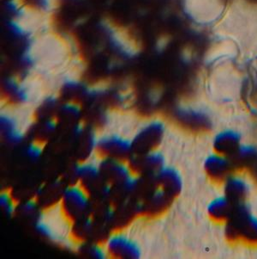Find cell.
<instances>
[{
	"mask_svg": "<svg viewBox=\"0 0 257 259\" xmlns=\"http://www.w3.org/2000/svg\"><path fill=\"white\" fill-rule=\"evenodd\" d=\"M216 38L232 40L243 55L257 54V2L231 0L226 12L214 26Z\"/></svg>",
	"mask_w": 257,
	"mask_h": 259,
	"instance_id": "1",
	"label": "cell"
},
{
	"mask_svg": "<svg viewBox=\"0 0 257 259\" xmlns=\"http://www.w3.org/2000/svg\"><path fill=\"white\" fill-rule=\"evenodd\" d=\"M228 0H184L188 17L202 26H213L222 18Z\"/></svg>",
	"mask_w": 257,
	"mask_h": 259,
	"instance_id": "2",
	"label": "cell"
},
{
	"mask_svg": "<svg viewBox=\"0 0 257 259\" xmlns=\"http://www.w3.org/2000/svg\"><path fill=\"white\" fill-rule=\"evenodd\" d=\"M226 233L231 241L257 245V219L252 217L243 206L234 207L229 217Z\"/></svg>",
	"mask_w": 257,
	"mask_h": 259,
	"instance_id": "3",
	"label": "cell"
},
{
	"mask_svg": "<svg viewBox=\"0 0 257 259\" xmlns=\"http://www.w3.org/2000/svg\"><path fill=\"white\" fill-rule=\"evenodd\" d=\"M62 203L66 215L79 220L89 208V196L81 185H72L63 191Z\"/></svg>",
	"mask_w": 257,
	"mask_h": 259,
	"instance_id": "4",
	"label": "cell"
},
{
	"mask_svg": "<svg viewBox=\"0 0 257 259\" xmlns=\"http://www.w3.org/2000/svg\"><path fill=\"white\" fill-rule=\"evenodd\" d=\"M96 147L105 157L120 160L122 158L131 155L134 150L133 141L118 135L103 136L98 140Z\"/></svg>",
	"mask_w": 257,
	"mask_h": 259,
	"instance_id": "5",
	"label": "cell"
},
{
	"mask_svg": "<svg viewBox=\"0 0 257 259\" xmlns=\"http://www.w3.org/2000/svg\"><path fill=\"white\" fill-rule=\"evenodd\" d=\"M163 135L164 125L160 121H152L137 133L133 140V148L144 153L153 151L162 140Z\"/></svg>",
	"mask_w": 257,
	"mask_h": 259,
	"instance_id": "6",
	"label": "cell"
},
{
	"mask_svg": "<svg viewBox=\"0 0 257 259\" xmlns=\"http://www.w3.org/2000/svg\"><path fill=\"white\" fill-rule=\"evenodd\" d=\"M107 250L111 256L121 258H139L142 252L137 242L122 233L114 234L107 241Z\"/></svg>",
	"mask_w": 257,
	"mask_h": 259,
	"instance_id": "7",
	"label": "cell"
},
{
	"mask_svg": "<svg viewBox=\"0 0 257 259\" xmlns=\"http://www.w3.org/2000/svg\"><path fill=\"white\" fill-rule=\"evenodd\" d=\"M156 179L160 187L171 196L177 195L182 189V179L179 173L171 167L163 166L156 173Z\"/></svg>",
	"mask_w": 257,
	"mask_h": 259,
	"instance_id": "8",
	"label": "cell"
},
{
	"mask_svg": "<svg viewBox=\"0 0 257 259\" xmlns=\"http://www.w3.org/2000/svg\"><path fill=\"white\" fill-rule=\"evenodd\" d=\"M1 135L4 140L10 145H19L24 140V133L18 125L17 119L10 115H4L0 120Z\"/></svg>",
	"mask_w": 257,
	"mask_h": 259,
	"instance_id": "9",
	"label": "cell"
},
{
	"mask_svg": "<svg viewBox=\"0 0 257 259\" xmlns=\"http://www.w3.org/2000/svg\"><path fill=\"white\" fill-rule=\"evenodd\" d=\"M164 157L161 153L156 151H149L142 153L141 157L133 158V163L142 170L154 171L155 174L164 166Z\"/></svg>",
	"mask_w": 257,
	"mask_h": 259,
	"instance_id": "10",
	"label": "cell"
},
{
	"mask_svg": "<svg viewBox=\"0 0 257 259\" xmlns=\"http://www.w3.org/2000/svg\"><path fill=\"white\" fill-rule=\"evenodd\" d=\"M239 139L234 133H223L215 140L214 148L219 154L233 155L238 152Z\"/></svg>",
	"mask_w": 257,
	"mask_h": 259,
	"instance_id": "11",
	"label": "cell"
},
{
	"mask_svg": "<svg viewBox=\"0 0 257 259\" xmlns=\"http://www.w3.org/2000/svg\"><path fill=\"white\" fill-rule=\"evenodd\" d=\"M230 164L226 159L214 156L210 157L205 164L206 171L209 178L214 181L220 182L225 180L230 171Z\"/></svg>",
	"mask_w": 257,
	"mask_h": 259,
	"instance_id": "12",
	"label": "cell"
},
{
	"mask_svg": "<svg viewBox=\"0 0 257 259\" xmlns=\"http://www.w3.org/2000/svg\"><path fill=\"white\" fill-rule=\"evenodd\" d=\"M178 120L183 126L194 130H204L209 127V121L203 114L192 110H180Z\"/></svg>",
	"mask_w": 257,
	"mask_h": 259,
	"instance_id": "13",
	"label": "cell"
},
{
	"mask_svg": "<svg viewBox=\"0 0 257 259\" xmlns=\"http://www.w3.org/2000/svg\"><path fill=\"white\" fill-rule=\"evenodd\" d=\"M234 203L228 199H218L209 207V216L215 222H224L229 219L234 209Z\"/></svg>",
	"mask_w": 257,
	"mask_h": 259,
	"instance_id": "14",
	"label": "cell"
},
{
	"mask_svg": "<svg viewBox=\"0 0 257 259\" xmlns=\"http://www.w3.org/2000/svg\"><path fill=\"white\" fill-rule=\"evenodd\" d=\"M34 229L39 233V235L49 239L50 241L61 243L63 240L61 231L57 230L54 224H51L49 221L43 217L37 218L34 224Z\"/></svg>",
	"mask_w": 257,
	"mask_h": 259,
	"instance_id": "15",
	"label": "cell"
},
{
	"mask_svg": "<svg viewBox=\"0 0 257 259\" xmlns=\"http://www.w3.org/2000/svg\"><path fill=\"white\" fill-rule=\"evenodd\" d=\"M100 166L92 163H83L76 165L74 168V175L81 181L87 183L97 180L100 177Z\"/></svg>",
	"mask_w": 257,
	"mask_h": 259,
	"instance_id": "16",
	"label": "cell"
},
{
	"mask_svg": "<svg viewBox=\"0 0 257 259\" xmlns=\"http://www.w3.org/2000/svg\"><path fill=\"white\" fill-rule=\"evenodd\" d=\"M226 198L237 204L243 201L247 194V187L243 182L238 179H231L226 187Z\"/></svg>",
	"mask_w": 257,
	"mask_h": 259,
	"instance_id": "17",
	"label": "cell"
},
{
	"mask_svg": "<svg viewBox=\"0 0 257 259\" xmlns=\"http://www.w3.org/2000/svg\"><path fill=\"white\" fill-rule=\"evenodd\" d=\"M0 206L3 209L4 213L7 216L13 214L15 211V204L12 196L7 192H3L0 196Z\"/></svg>",
	"mask_w": 257,
	"mask_h": 259,
	"instance_id": "18",
	"label": "cell"
},
{
	"mask_svg": "<svg viewBox=\"0 0 257 259\" xmlns=\"http://www.w3.org/2000/svg\"><path fill=\"white\" fill-rule=\"evenodd\" d=\"M25 154L30 160H37L42 154V148L38 143L32 142L26 146Z\"/></svg>",
	"mask_w": 257,
	"mask_h": 259,
	"instance_id": "19",
	"label": "cell"
},
{
	"mask_svg": "<svg viewBox=\"0 0 257 259\" xmlns=\"http://www.w3.org/2000/svg\"><path fill=\"white\" fill-rule=\"evenodd\" d=\"M62 113L70 119H77L80 115L81 110L76 104H67L62 107Z\"/></svg>",
	"mask_w": 257,
	"mask_h": 259,
	"instance_id": "20",
	"label": "cell"
},
{
	"mask_svg": "<svg viewBox=\"0 0 257 259\" xmlns=\"http://www.w3.org/2000/svg\"><path fill=\"white\" fill-rule=\"evenodd\" d=\"M21 211L26 216L34 215V213L37 212V202L33 199L28 200L23 202L20 207Z\"/></svg>",
	"mask_w": 257,
	"mask_h": 259,
	"instance_id": "21",
	"label": "cell"
},
{
	"mask_svg": "<svg viewBox=\"0 0 257 259\" xmlns=\"http://www.w3.org/2000/svg\"><path fill=\"white\" fill-rule=\"evenodd\" d=\"M56 127H57V124H56V121L54 120L46 119L40 124V130L43 135L48 136V135H51V134L54 132Z\"/></svg>",
	"mask_w": 257,
	"mask_h": 259,
	"instance_id": "22",
	"label": "cell"
},
{
	"mask_svg": "<svg viewBox=\"0 0 257 259\" xmlns=\"http://www.w3.org/2000/svg\"><path fill=\"white\" fill-rule=\"evenodd\" d=\"M87 250L89 252V256L94 257V258L102 259L106 257V251L99 245H90V246L87 248Z\"/></svg>",
	"mask_w": 257,
	"mask_h": 259,
	"instance_id": "23",
	"label": "cell"
}]
</instances>
